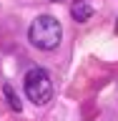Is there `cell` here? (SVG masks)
<instances>
[{"label":"cell","mask_w":118,"mask_h":121,"mask_svg":"<svg viewBox=\"0 0 118 121\" xmlns=\"http://www.w3.org/2000/svg\"><path fill=\"white\" fill-rule=\"evenodd\" d=\"M28 38L30 43L40 48V51H53V48H58L60 38H63V28H60L58 18H53V15H38L33 25L28 30Z\"/></svg>","instance_id":"obj_1"},{"label":"cell","mask_w":118,"mask_h":121,"mask_svg":"<svg viewBox=\"0 0 118 121\" xmlns=\"http://www.w3.org/2000/svg\"><path fill=\"white\" fill-rule=\"evenodd\" d=\"M25 93L35 106H45L53 98V81L45 68H30L25 73Z\"/></svg>","instance_id":"obj_2"},{"label":"cell","mask_w":118,"mask_h":121,"mask_svg":"<svg viewBox=\"0 0 118 121\" xmlns=\"http://www.w3.org/2000/svg\"><path fill=\"white\" fill-rule=\"evenodd\" d=\"M93 3L90 0H75L73 5H70V15H73L78 23H85V20H90V15H93Z\"/></svg>","instance_id":"obj_3"},{"label":"cell","mask_w":118,"mask_h":121,"mask_svg":"<svg viewBox=\"0 0 118 121\" xmlns=\"http://www.w3.org/2000/svg\"><path fill=\"white\" fill-rule=\"evenodd\" d=\"M3 93L8 96V104H10V108H15V111H20V101H18V96L13 93V88H10V86H5V88H3Z\"/></svg>","instance_id":"obj_4"},{"label":"cell","mask_w":118,"mask_h":121,"mask_svg":"<svg viewBox=\"0 0 118 121\" xmlns=\"http://www.w3.org/2000/svg\"><path fill=\"white\" fill-rule=\"evenodd\" d=\"M53 3H58V0H53Z\"/></svg>","instance_id":"obj_5"}]
</instances>
